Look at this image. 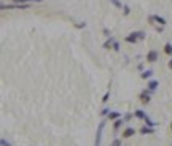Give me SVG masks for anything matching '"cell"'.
<instances>
[{"mask_svg": "<svg viewBox=\"0 0 172 146\" xmlns=\"http://www.w3.org/2000/svg\"><path fill=\"white\" fill-rule=\"evenodd\" d=\"M102 130H104V122L99 124V129H97V134H96V143L94 146H100V138H102Z\"/></svg>", "mask_w": 172, "mask_h": 146, "instance_id": "obj_7", "label": "cell"}, {"mask_svg": "<svg viewBox=\"0 0 172 146\" xmlns=\"http://www.w3.org/2000/svg\"><path fill=\"white\" fill-rule=\"evenodd\" d=\"M109 97H110V91H107V92H105V95H104L102 102H104V103H107V102H109Z\"/></svg>", "mask_w": 172, "mask_h": 146, "instance_id": "obj_21", "label": "cell"}, {"mask_svg": "<svg viewBox=\"0 0 172 146\" xmlns=\"http://www.w3.org/2000/svg\"><path fill=\"white\" fill-rule=\"evenodd\" d=\"M104 35H107V37H110V32H109L107 29H104Z\"/></svg>", "mask_w": 172, "mask_h": 146, "instance_id": "obj_26", "label": "cell"}, {"mask_svg": "<svg viewBox=\"0 0 172 146\" xmlns=\"http://www.w3.org/2000/svg\"><path fill=\"white\" fill-rule=\"evenodd\" d=\"M139 38H140V40H143V38H145V32L139 30Z\"/></svg>", "mask_w": 172, "mask_h": 146, "instance_id": "obj_25", "label": "cell"}, {"mask_svg": "<svg viewBox=\"0 0 172 146\" xmlns=\"http://www.w3.org/2000/svg\"><path fill=\"white\" fill-rule=\"evenodd\" d=\"M139 40H140V38H139V32H131V33L124 38V42H126V43H131V45H136Z\"/></svg>", "mask_w": 172, "mask_h": 146, "instance_id": "obj_3", "label": "cell"}, {"mask_svg": "<svg viewBox=\"0 0 172 146\" xmlns=\"http://www.w3.org/2000/svg\"><path fill=\"white\" fill-rule=\"evenodd\" d=\"M123 114L120 113V111H110V114L107 116L109 119H110V121H116V119H120Z\"/></svg>", "mask_w": 172, "mask_h": 146, "instance_id": "obj_10", "label": "cell"}, {"mask_svg": "<svg viewBox=\"0 0 172 146\" xmlns=\"http://www.w3.org/2000/svg\"><path fill=\"white\" fill-rule=\"evenodd\" d=\"M110 2H112V5H113V7H116L118 10H123V8H124V7H123V3L120 2V0H110Z\"/></svg>", "mask_w": 172, "mask_h": 146, "instance_id": "obj_17", "label": "cell"}, {"mask_svg": "<svg viewBox=\"0 0 172 146\" xmlns=\"http://www.w3.org/2000/svg\"><path fill=\"white\" fill-rule=\"evenodd\" d=\"M151 76H153V70H151V69L142 72V75H140V78H142V79H150Z\"/></svg>", "mask_w": 172, "mask_h": 146, "instance_id": "obj_11", "label": "cell"}, {"mask_svg": "<svg viewBox=\"0 0 172 146\" xmlns=\"http://www.w3.org/2000/svg\"><path fill=\"white\" fill-rule=\"evenodd\" d=\"M158 86H160V83H158L156 79H150V81H148V87H147V89H148L150 92H155V91L158 89Z\"/></svg>", "mask_w": 172, "mask_h": 146, "instance_id": "obj_8", "label": "cell"}, {"mask_svg": "<svg viewBox=\"0 0 172 146\" xmlns=\"http://www.w3.org/2000/svg\"><path fill=\"white\" fill-rule=\"evenodd\" d=\"M100 114H102V116H109V114H110V110H109V108H104Z\"/></svg>", "mask_w": 172, "mask_h": 146, "instance_id": "obj_23", "label": "cell"}, {"mask_svg": "<svg viewBox=\"0 0 172 146\" xmlns=\"http://www.w3.org/2000/svg\"><path fill=\"white\" fill-rule=\"evenodd\" d=\"M113 51H120V43H118L116 42V40H115V43H113V48H112Z\"/></svg>", "mask_w": 172, "mask_h": 146, "instance_id": "obj_22", "label": "cell"}, {"mask_svg": "<svg viewBox=\"0 0 172 146\" xmlns=\"http://www.w3.org/2000/svg\"><path fill=\"white\" fill-rule=\"evenodd\" d=\"M170 130H172V122H170Z\"/></svg>", "mask_w": 172, "mask_h": 146, "instance_id": "obj_28", "label": "cell"}, {"mask_svg": "<svg viewBox=\"0 0 172 146\" xmlns=\"http://www.w3.org/2000/svg\"><path fill=\"white\" fill-rule=\"evenodd\" d=\"M0 143H2V146H11V144H10V143H8L5 138H2V141H0Z\"/></svg>", "mask_w": 172, "mask_h": 146, "instance_id": "obj_24", "label": "cell"}, {"mask_svg": "<svg viewBox=\"0 0 172 146\" xmlns=\"http://www.w3.org/2000/svg\"><path fill=\"white\" fill-rule=\"evenodd\" d=\"M121 124H124V121L120 117V119H116V121H113V130H118L121 127Z\"/></svg>", "mask_w": 172, "mask_h": 146, "instance_id": "obj_14", "label": "cell"}, {"mask_svg": "<svg viewBox=\"0 0 172 146\" xmlns=\"http://www.w3.org/2000/svg\"><path fill=\"white\" fill-rule=\"evenodd\" d=\"M148 21H156V24H160L161 27L167 24V22H166V19H164L163 16H160V15H153V16H150V18H148Z\"/></svg>", "mask_w": 172, "mask_h": 146, "instance_id": "obj_6", "label": "cell"}, {"mask_svg": "<svg viewBox=\"0 0 172 146\" xmlns=\"http://www.w3.org/2000/svg\"><path fill=\"white\" fill-rule=\"evenodd\" d=\"M158 51L156 49H150L148 52H147V62H150V64H155L156 60H158Z\"/></svg>", "mask_w": 172, "mask_h": 146, "instance_id": "obj_4", "label": "cell"}, {"mask_svg": "<svg viewBox=\"0 0 172 146\" xmlns=\"http://www.w3.org/2000/svg\"><path fill=\"white\" fill-rule=\"evenodd\" d=\"M153 127H148V126H143L142 129H140V135H150V134H153Z\"/></svg>", "mask_w": 172, "mask_h": 146, "instance_id": "obj_9", "label": "cell"}, {"mask_svg": "<svg viewBox=\"0 0 172 146\" xmlns=\"http://www.w3.org/2000/svg\"><path fill=\"white\" fill-rule=\"evenodd\" d=\"M143 121H145V124H147L148 127H156V126H158L156 122H153V121H151V119H150L148 116H147V117H145V119H143Z\"/></svg>", "mask_w": 172, "mask_h": 146, "instance_id": "obj_18", "label": "cell"}, {"mask_svg": "<svg viewBox=\"0 0 172 146\" xmlns=\"http://www.w3.org/2000/svg\"><path fill=\"white\" fill-rule=\"evenodd\" d=\"M113 43H115V38H113V37H110V38L107 40V42L104 43V49H112V48H113Z\"/></svg>", "mask_w": 172, "mask_h": 146, "instance_id": "obj_12", "label": "cell"}, {"mask_svg": "<svg viewBox=\"0 0 172 146\" xmlns=\"http://www.w3.org/2000/svg\"><path fill=\"white\" fill-rule=\"evenodd\" d=\"M134 116H136L137 119H145V117H147L148 114L145 113L143 110H136V111H134Z\"/></svg>", "mask_w": 172, "mask_h": 146, "instance_id": "obj_13", "label": "cell"}, {"mask_svg": "<svg viewBox=\"0 0 172 146\" xmlns=\"http://www.w3.org/2000/svg\"><path fill=\"white\" fill-rule=\"evenodd\" d=\"M134 135H136V129L134 127H126L123 130V134H121L123 138H131V137H134Z\"/></svg>", "mask_w": 172, "mask_h": 146, "instance_id": "obj_5", "label": "cell"}, {"mask_svg": "<svg viewBox=\"0 0 172 146\" xmlns=\"http://www.w3.org/2000/svg\"><path fill=\"white\" fill-rule=\"evenodd\" d=\"M30 3H10V5H2V10H29Z\"/></svg>", "mask_w": 172, "mask_h": 146, "instance_id": "obj_1", "label": "cell"}, {"mask_svg": "<svg viewBox=\"0 0 172 146\" xmlns=\"http://www.w3.org/2000/svg\"><path fill=\"white\" fill-rule=\"evenodd\" d=\"M32 2H43V0H13V3H32Z\"/></svg>", "mask_w": 172, "mask_h": 146, "instance_id": "obj_16", "label": "cell"}, {"mask_svg": "<svg viewBox=\"0 0 172 146\" xmlns=\"http://www.w3.org/2000/svg\"><path fill=\"white\" fill-rule=\"evenodd\" d=\"M164 52L167 56H172V43H166L164 45Z\"/></svg>", "mask_w": 172, "mask_h": 146, "instance_id": "obj_15", "label": "cell"}, {"mask_svg": "<svg viewBox=\"0 0 172 146\" xmlns=\"http://www.w3.org/2000/svg\"><path fill=\"white\" fill-rule=\"evenodd\" d=\"M167 67H169V70H172V59L169 60V64H167Z\"/></svg>", "mask_w": 172, "mask_h": 146, "instance_id": "obj_27", "label": "cell"}, {"mask_svg": "<svg viewBox=\"0 0 172 146\" xmlns=\"http://www.w3.org/2000/svg\"><path fill=\"white\" fill-rule=\"evenodd\" d=\"M129 13H131V8H129L128 5H124V8H123V16H128Z\"/></svg>", "mask_w": 172, "mask_h": 146, "instance_id": "obj_20", "label": "cell"}, {"mask_svg": "<svg viewBox=\"0 0 172 146\" xmlns=\"http://www.w3.org/2000/svg\"><path fill=\"white\" fill-rule=\"evenodd\" d=\"M139 100H140V102H142L143 105L150 103V102H151V92H150L148 89L142 91V92H140V95H139Z\"/></svg>", "mask_w": 172, "mask_h": 146, "instance_id": "obj_2", "label": "cell"}, {"mask_svg": "<svg viewBox=\"0 0 172 146\" xmlns=\"http://www.w3.org/2000/svg\"><path fill=\"white\" fill-rule=\"evenodd\" d=\"M110 146H123V141H121V138H115V140L110 143Z\"/></svg>", "mask_w": 172, "mask_h": 146, "instance_id": "obj_19", "label": "cell"}]
</instances>
